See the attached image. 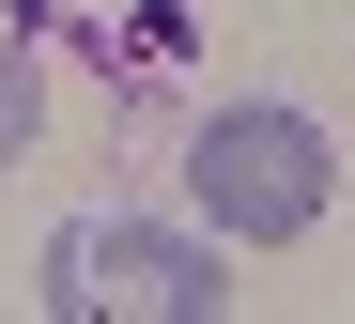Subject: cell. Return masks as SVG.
<instances>
[{
    "instance_id": "1",
    "label": "cell",
    "mask_w": 355,
    "mask_h": 324,
    "mask_svg": "<svg viewBox=\"0 0 355 324\" xmlns=\"http://www.w3.org/2000/svg\"><path fill=\"white\" fill-rule=\"evenodd\" d=\"M186 201L216 247H293V232H324L340 201V139L309 108H278V93H232L201 108V139H186Z\"/></svg>"
},
{
    "instance_id": "2",
    "label": "cell",
    "mask_w": 355,
    "mask_h": 324,
    "mask_svg": "<svg viewBox=\"0 0 355 324\" xmlns=\"http://www.w3.org/2000/svg\"><path fill=\"white\" fill-rule=\"evenodd\" d=\"M62 309H139V324H216L232 309V263L216 232H155V216H108V232H62Z\"/></svg>"
},
{
    "instance_id": "3",
    "label": "cell",
    "mask_w": 355,
    "mask_h": 324,
    "mask_svg": "<svg viewBox=\"0 0 355 324\" xmlns=\"http://www.w3.org/2000/svg\"><path fill=\"white\" fill-rule=\"evenodd\" d=\"M31 123H46V62H31L16 31H0V170L31 155Z\"/></svg>"
}]
</instances>
